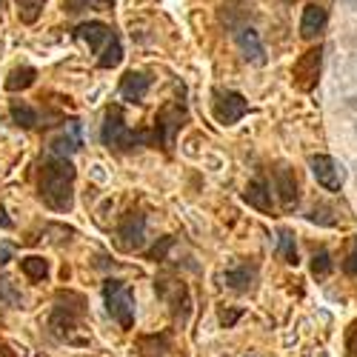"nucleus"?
I'll list each match as a JSON object with an SVG mask.
<instances>
[{
	"mask_svg": "<svg viewBox=\"0 0 357 357\" xmlns=\"http://www.w3.org/2000/svg\"><path fill=\"white\" fill-rule=\"evenodd\" d=\"M75 166L69 158H49L40 169V183L38 195L52 212L66 215L75 203Z\"/></svg>",
	"mask_w": 357,
	"mask_h": 357,
	"instance_id": "f257e3e1",
	"label": "nucleus"
},
{
	"mask_svg": "<svg viewBox=\"0 0 357 357\" xmlns=\"http://www.w3.org/2000/svg\"><path fill=\"white\" fill-rule=\"evenodd\" d=\"M12 257H15V249L9 243H0V266H6Z\"/></svg>",
	"mask_w": 357,
	"mask_h": 357,
	"instance_id": "c85d7f7f",
	"label": "nucleus"
},
{
	"mask_svg": "<svg viewBox=\"0 0 357 357\" xmlns=\"http://www.w3.org/2000/svg\"><path fill=\"white\" fill-rule=\"evenodd\" d=\"M117 246L123 252H140L146 246V215L129 212L117 226Z\"/></svg>",
	"mask_w": 357,
	"mask_h": 357,
	"instance_id": "1a4fd4ad",
	"label": "nucleus"
},
{
	"mask_svg": "<svg viewBox=\"0 0 357 357\" xmlns=\"http://www.w3.org/2000/svg\"><path fill=\"white\" fill-rule=\"evenodd\" d=\"M80 146H83V137H80V123H77V121H69L66 132H63L61 137H54L49 149H52V155H54V158H72Z\"/></svg>",
	"mask_w": 357,
	"mask_h": 357,
	"instance_id": "ddd939ff",
	"label": "nucleus"
},
{
	"mask_svg": "<svg viewBox=\"0 0 357 357\" xmlns=\"http://www.w3.org/2000/svg\"><path fill=\"white\" fill-rule=\"evenodd\" d=\"M149 86H152V77L143 72H126L121 80V98L129 103H140L149 95Z\"/></svg>",
	"mask_w": 357,
	"mask_h": 357,
	"instance_id": "f8f14e48",
	"label": "nucleus"
},
{
	"mask_svg": "<svg viewBox=\"0 0 357 357\" xmlns=\"http://www.w3.org/2000/svg\"><path fill=\"white\" fill-rule=\"evenodd\" d=\"M275 252L283 263L297 266V243H294V231L291 229H280L278 231V241H275Z\"/></svg>",
	"mask_w": 357,
	"mask_h": 357,
	"instance_id": "a211bd4d",
	"label": "nucleus"
},
{
	"mask_svg": "<svg viewBox=\"0 0 357 357\" xmlns=\"http://www.w3.org/2000/svg\"><path fill=\"white\" fill-rule=\"evenodd\" d=\"M172 351V340L169 335H149L137 340V354L140 357H169Z\"/></svg>",
	"mask_w": 357,
	"mask_h": 357,
	"instance_id": "f3484780",
	"label": "nucleus"
},
{
	"mask_svg": "<svg viewBox=\"0 0 357 357\" xmlns=\"http://www.w3.org/2000/svg\"><path fill=\"white\" fill-rule=\"evenodd\" d=\"M46 6V0H17V15L23 23H35Z\"/></svg>",
	"mask_w": 357,
	"mask_h": 357,
	"instance_id": "5701e85b",
	"label": "nucleus"
},
{
	"mask_svg": "<svg viewBox=\"0 0 357 357\" xmlns=\"http://www.w3.org/2000/svg\"><path fill=\"white\" fill-rule=\"evenodd\" d=\"M309 166H312L314 181H317L326 192H340V186H343V181H346L343 163H337V160L329 158V155H312V158H309Z\"/></svg>",
	"mask_w": 357,
	"mask_h": 357,
	"instance_id": "0eeeda50",
	"label": "nucleus"
},
{
	"mask_svg": "<svg viewBox=\"0 0 357 357\" xmlns=\"http://www.w3.org/2000/svg\"><path fill=\"white\" fill-rule=\"evenodd\" d=\"M35 80H38V72H35L32 66H20V69H15V72L9 75L6 89H9V92H23V89H29Z\"/></svg>",
	"mask_w": 357,
	"mask_h": 357,
	"instance_id": "aec40b11",
	"label": "nucleus"
},
{
	"mask_svg": "<svg viewBox=\"0 0 357 357\" xmlns=\"http://www.w3.org/2000/svg\"><path fill=\"white\" fill-rule=\"evenodd\" d=\"M323 26H326V9L320 3H309L303 9V17H301V35L306 40H314L323 32Z\"/></svg>",
	"mask_w": 357,
	"mask_h": 357,
	"instance_id": "2eb2a0df",
	"label": "nucleus"
},
{
	"mask_svg": "<svg viewBox=\"0 0 357 357\" xmlns=\"http://www.w3.org/2000/svg\"><path fill=\"white\" fill-rule=\"evenodd\" d=\"M272 177H275V192L283 203V209H294L297 200H301V192H297V177L294 172L286 166V163H278L272 169Z\"/></svg>",
	"mask_w": 357,
	"mask_h": 357,
	"instance_id": "9b49d317",
	"label": "nucleus"
},
{
	"mask_svg": "<svg viewBox=\"0 0 357 357\" xmlns=\"http://www.w3.org/2000/svg\"><path fill=\"white\" fill-rule=\"evenodd\" d=\"M349 357H357V323L351 326V332H349Z\"/></svg>",
	"mask_w": 357,
	"mask_h": 357,
	"instance_id": "cd10ccee",
	"label": "nucleus"
},
{
	"mask_svg": "<svg viewBox=\"0 0 357 357\" xmlns=\"http://www.w3.org/2000/svg\"><path fill=\"white\" fill-rule=\"evenodd\" d=\"M0 303H6V306H23V294L15 289V283L9 278H0Z\"/></svg>",
	"mask_w": 357,
	"mask_h": 357,
	"instance_id": "b1692460",
	"label": "nucleus"
},
{
	"mask_svg": "<svg viewBox=\"0 0 357 357\" xmlns=\"http://www.w3.org/2000/svg\"><path fill=\"white\" fill-rule=\"evenodd\" d=\"M114 0H63V9L69 15H77L83 9H109Z\"/></svg>",
	"mask_w": 357,
	"mask_h": 357,
	"instance_id": "393cba45",
	"label": "nucleus"
},
{
	"mask_svg": "<svg viewBox=\"0 0 357 357\" xmlns=\"http://www.w3.org/2000/svg\"><path fill=\"white\" fill-rule=\"evenodd\" d=\"M249 112V100L231 89H215L212 92V114L220 126H234Z\"/></svg>",
	"mask_w": 357,
	"mask_h": 357,
	"instance_id": "39448f33",
	"label": "nucleus"
},
{
	"mask_svg": "<svg viewBox=\"0 0 357 357\" xmlns=\"http://www.w3.org/2000/svg\"><path fill=\"white\" fill-rule=\"evenodd\" d=\"M0 3H3V0H0Z\"/></svg>",
	"mask_w": 357,
	"mask_h": 357,
	"instance_id": "473e14b6",
	"label": "nucleus"
},
{
	"mask_svg": "<svg viewBox=\"0 0 357 357\" xmlns=\"http://www.w3.org/2000/svg\"><path fill=\"white\" fill-rule=\"evenodd\" d=\"M309 220H312V223H320V226H337V223H340V215L335 212V206L320 203V206H314V209H312Z\"/></svg>",
	"mask_w": 357,
	"mask_h": 357,
	"instance_id": "4be33fe9",
	"label": "nucleus"
},
{
	"mask_svg": "<svg viewBox=\"0 0 357 357\" xmlns=\"http://www.w3.org/2000/svg\"><path fill=\"white\" fill-rule=\"evenodd\" d=\"M100 140H103L106 149H114V152H132V149H137V146H149V143L155 140V135L129 129L121 106H112V109L106 112V117H103Z\"/></svg>",
	"mask_w": 357,
	"mask_h": 357,
	"instance_id": "7ed1b4c3",
	"label": "nucleus"
},
{
	"mask_svg": "<svg viewBox=\"0 0 357 357\" xmlns=\"http://www.w3.org/2000/svg\"><path fill=\"white\" fill-rule=\"evenodd\" d=\"M75 38L86 40L89 49L98 54V66L100 69H114L121 66L123 61V46H121V38L114 35V29L100 23V20H86L75 29Z\"/></svg>",
	"mask_w": 357,
	"mask_h": 357,
	"instance_id": "f03ea898",
	"label": "nucleus"
},
{
	"mask_svg": "<svg viewBox=\"0 0 357 357\" xmlns=\"http://www.w3.org/2000/svg\"><path fill=\"white\" fill-rule=\"evenodd\" d=\"M20 272L29 278V280H46L49 278V260L43 257H23L20 260Z\"/></svg>",
	"mask_w": 357,
	"mask_h": 357,
	"instance_id": "6ab92c4d",
	"label": "nucleus"
},
{
	"mask_svg": "<svg viewBox=\"0 0 357 357\" xmlns=\"http://www.w3.org/2000/svg\"><path fill=\"white\" fill-rule=\"evenodd\" d=\"M237 317H241V312H223V314H220V323H223V326H231Z\"/></svg>",
	"mask_w": 357,
	"mask_h": 357,
	"instance_id": "c756f323",
	"label": "nucleus"
},
{
	"mask_svg": "<svg viewBox=\"0 0 357 357\" xmlns=\"http://www.w3.org/2000/svg\"><path fill=\"white\" fill-rule=\"evenodd\" d=\"M346 272L349 275H357V237H354V249H351V255L346 260Z\"/></svg>",
	"mask_w": 357,
	"mask_h": 357,
	"instance_id": "bb28decb",
	"label": "nucleus"
},
{
	"mask_svg": "<svg viewBox=\"0 0 357 357\" xmlns=\"http://www.w3.org/2000/svg\"><path fill=\"white\" fill-rule=\"evenodd\" d=\"M340 3H343V6H349V9H354V12H357V0H340Z\"/></svg>",
	"mask_w": 357,
	"mask_h": 357,
	"instance_id": "2f4dec72",
	"label": "nucleus"
},
{
	"mask_svg": "<svg viewBox=\"0 0 357 357\" xmlns=\"http://www.w3.org/2000/svg\"><path fill=\"white\" fill-rule=\"evenodd\" d=\"M223 280L231 291H252V286L257 280V272H255V266H234V269L226 272Z\"/></svg>",
	"mask_w": 357,
	"mask_h": 357,
	"instance_id": "dca6fc26",
	"label": "nucleus"
},
{
	"mask_svg": "<svg viewBox=\"0 0 357 357\" xmlns=\"http://www.w3.org/2000/svg\"><path fill=\"white\" fill-rule=\"evenodd\" d=\"M103 301H106V312L112 314V320L121 326V329H132L135 326V294H132V289L121 280H106L103 283Z\"/></svg>",
	"mask_w": 357,
	"mask_h": 357,
	"instance_id": "20e7f679",
	"label": "nucleus"
},
{
	"mask_svg": "<svg viewBox=\"0 0 357 357\" xmlns=\"http://www.w3.org/2000/svg\"><path fill=\"white\" fill-rule=\"evenodd\" d=\"M15 223L6 218V209H3V206H0V229H12Z\"/></svg>",
	"mask_w": 357,
	"mask_h": 357,
	"instance_id": "7c9ffc66",
	"label": "nucleus"
},
{
	"mask_svg": "<svg viewBox=\"0 0 357 357\" xmlns=\"http://www.w3.org/2000/svg\"><path fill=\"white\" fill-rule=\"evenodd\" d=\"M320 66H323V46H314L294 63V69H291L294 86L301 89V92H312L320 77Z\"/></svg>",
	"mask_w": 357,
	"mask_h": 357,
	"instance_id": "6e6552de",
	"label": "nucleus"
},
{
	"mask_svg": "<svg viewBox=\"0 0 357 357\" xmlns=\"http://www.w3.org/2000/svg\"><path fill=\"white\" fill-rule=\"evenodd\" d=\"M234 43L249 63H255V66L266 63V49L260 43V35L255 26H234Z\"/></svg>",
	"mask_w": 357,
	"mask_h": 357,
	"instance_id": "9d476101",
	"label": "nucleus"
},
{
	"mask_svg": "<svg viewBox=\"0 0 357 357\" xmlns=\"http://www.w3.org/2000/svg\"><path fill=\"white\" fill-rule=\"evenodd\" d=\"M243 200L249 206H255L257 212H272V186L263 181V177H255V181L246 186Z\"/></svg>",
	"mask_w": 357,
	"mask_h": 357,
	"instance_id": "4468645a",
	"label": "nucleus"
},
{
	"mask_svg": "<svg viewBox=\"0 0 357 357\" xmlns=\"http://www.w3.org/2000/svg\"><path fill=\"white\" fill-rule=\"evenodd\" d=\"M12 121L20 129H35L40 123V117H38V112L29 106V103H12Z\"/></svg>",
	"mask_w": 357,
	"mask_h": 357,
	"instance_id": "412c9836",
	"label": "nucleus"
},
{
	"mask_svg": "<svg viewBox=\"0 0 357 357\" xmlns=\"http://www.w3.org/2000/svg\"><path fill=\"white\" fill-rule=\"evenodd\" d=\"M329 272H332V255L326 249H317L314 257H312V275L314 278H326Z\"/></svg>",
	"mask_w": 357,
	"mask_h": 357,
	"instance_id": "a878e982",
	"label": "nucleus"
},
{
	"mask_svg": "<svg viewBox=\"0 0 357 357\" xmlns=\"http://www.w3.org/2000/svg\"><path fill=\"white\" fill-rule=\"evenodd\" d=\"M183 121H186V106H183V103H177V100L166 103V106L158 112V121H155V137H158L166 149H172V146H174V135L181 132Z\"/></svg>",
	"mask_w": 357,
	"mask_h": 357,
	"instance_id": "423d86ee",
	"label": "nucleus"
}]
</instances>
